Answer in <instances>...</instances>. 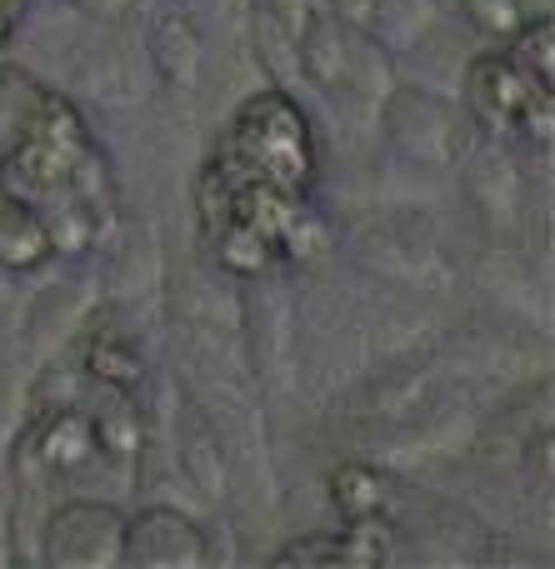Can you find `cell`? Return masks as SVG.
I'll use <instances>...</instances> for the list:
<instances>
[{
    "instance_id": "1",
    "label": "cell",
    "mask_w": 555,
    "mask_h": 569,
    "mask_svg": "<svg viewBox=\"0 0 555 569\" xmlns=\"http://www.w3.org/2000/svg\"><path fill=\"white\" fill-rule=\"evenodd\" d=\"M216 166L230 180H270L286 190L310 186V130L306 116L290 106L286 96H260L240 110V120L230 126L226 146H220Z\"/></svg>"
},
{
    "instance_id": "2",
    "label": "cell",
    "mask_w": 555,
    "mask_h": 569,
    "mask_svg": "<svg viewBox=\"0 0 555 569\" xmlns=\"http://www.w3.org/2000/svg\"><path fill=\"white\" fill-rule=\"evenodd\" d=\"M126 515L106 500H66L50 510L40 560L56 569H120Z\"/></svg>"
},
{
    "instance_id": "3",
    "label": "cell",
    "mask_w": 555,
    "mask_h": 569,
    "mask_svg": "<svg viewBox=\"0 0 555 569\" xmlns=\"http://www.w3.org/2000/svg\"><path fill=\"white\" fill-rule=\"evenodd\" d=\"M210 560V545L190 515L170 505H150L140 515H126V550L120 565L136 569H200Z\"/></svg>"
},
{
    "instance_id": "4",
    "label": "cell",
    "mask_w": 555,
    "mask_h": 569,
    "mask_svg": "<svg viewBox=\"0 0 555 569\" xmlns=\"http://www.w3.org/2000/svg\"><path fill=\"white\" fill-rule=\"evenodd\" d=\"M90 460H96V435L86 405L40 410L36 425L16 440V475H76Z\"/></svg>"
},
{
    "instance_id": "5",
    "label": "cell",
    "mask_w": 555,
    "mask_h": 569,
    "mask_svg": "<svg viewBox=\"0 0 555 569\" xmlns=\"http://www.w3.org/2000/svg\"><path fill=\"white\" fill-rule=\"evenodd\" d=\"M531 90V76L511 56H480L466 76V106L476 110L480 126L506 130L516 126V110Z\"/></svg>"
},
{
    "instance_id": "6",
    "label": "cell",
    "mask_w": 555,
    "mask_h": 569,
    "mask_svg": "<svg viewBox=\"0 0 555 569\" xmlns=\"http://www.w3.org/2000/svg\"><path fill=\"white\" fill-rule=\"evenodd\" d=\"M90 410V435H96V455H110V460H130L140 450V410L130 400V390H116V385H90L86 390Z\"/></svg>"
},
{
    "instance_id": "7",
    "label": "cell",
    "mask_w": 555,
    "mask_h": 569,
    "mask_svg": "<svg viewBox=\"0 0 555 569\" xmlns=\"http://www.w3.org/2000/svg\"><path fill=\"white\" fill-rule=\"evenodd\" d=\"M50 256H56V246H50V230H46V220H40V206L10 200V206L0 210V270L30 276V270H40Z\"/></svg>"
},
{
    "instance_id": "8",
    "label": "cell",
    "mask_w": 555,
    "mask_h": 569,
    "mask_svg": "<svg viewBox=\"0 0 555 569\" xmlns=\"http://www.w3.org/2000/svg\"><path fill=\"white\" fill-rule=\"evenodd\" d=\"M20 136H30V140H40V146H50L60 160H76L80 150L90 146L80 110L70 106L66 96H56V90H40V100H36V110H30V120H26V130H20Z\"/></svg>"
},
{
    "instance_id": "9",
    "label": "cell",
    "mask_w": 555,
    "mask_h": 569,
    "mask_svg": "<svg viewBox=\"0 0 555 569\" xmlns=\"http://www.w3.org/2000/svg\"><path fill=\"white\" fill-rule=\"evenodd\" d=\"M330 505H336L346 520H370V515H386L390 505V485L380 470H370V465H340L336 475H330Z\"/></svg>"
},
{
    "instance_id": "10",
    "label": "cell",
    "mask_w": 555,
    "mask_h": 569,
    "mask_svg": "<svg viewBox=\"0 0 555 569\" xmlns=\"http://www.w3.org/2000/svg\"><path fill=\"white\" fill-rule=\"evenodd\" d=\"M80 370L90 375V385H116V390H136L140 385V355L120 330H96L86 340V360Z\"/></svg>"
},
{
    "instance_id": "11",
    "label": "cell",
    "mask_w": 555,
    "mask_h": 569,
    "mask_svg": "<svg viewBox=\"0 0 555 569\" xmlns=\"http://www.w3.org/2000/svg\"><path fill=\"white\" fill-rule=\"evenodd\" d=\"M210 240H216V260L230 270V276H266V270L276 266V256H280L276 240L260 236V230L246 226L240 216H230Z\"/></svg>"
},
{
    "instance_id": "12",
    "label": "cell",
    "mask_w": 555,
    "mask_h": 569,
    "mask_svg": "<svg viewBox=\"0 0 555 569\" xmlns=\"http://www.w3.org/2000/svg\"><path fill=\"white\" fill-rule=\"evenodd\" d=\"M336 545H340V565L346 569H380L390 560V530L380 515H370V520H346Z\"/></svg>"
},
{
    "instance_id": "13",
    "label": "cell",
    "mask_w": 555,
    "mask_h": 569,
    "mask_svg": "<svg viewBox=\"0 0 555 569\" xmlns=\"http://www.w3.org/2000/svg\"><path fill=\"white\" fill-rule=\"evenodd\" d=\"M511 40H516V56H511V60H516L531 80L551 86V80H555V20L551 16L521 20V30Z\"/></svg>"
},
{
    "instance_id": "14",
    "label": "cell",
    "mask_w": 555,
    "mask_h": 569,
    "mask_svg": "<svg viewBox=\"0 0 555 569\" xmlns=\"http://www.w3.org/2000/svg\"><path fill=\"white\" fill-rule=\"evenodd\" d=\"M40 90H46V86H40L36 76H26L20 66H0V136L20 140V130H26V120H30V110H36Z\"/></svg>"
},
{
    "instance_id": "15",
    "label": "cell",
    "mask_w": 555,
    "mask_h": 569,
    "mask_svg": "<svg viewBox=\"0 0 555 569\" xmlns=\"http://www.w3.org/2000/svg\"><path fill=\"white\" fill-rule=\"evenodd\" d=\"M86 390H90V375L80 365H56L36 380L30 390V410H60V405H86Z\"/></svg>"
},
{
    "instance_id": "16",
    "label": "cell",
    "mask_w": 555,
    "mask_h": 569,
    "mask_svg": "<svg viewBox=\"0 0 555 569\" xmlns=\"http://www.w3.org/2000/svg\"><path fill=\"white\" fill-rule=\"evenodd\" d=\"M196 206H200V226H206V236H216V230L236 216V180H230L216 160L206 166V176H200V186H196Z\"/></svg>"
},
{
    "instance_id": "17",
    "label": "cell",
    "mask_w": 555,
    "mask_h": 569,
    "mask_svg": "<svg viewBox=\"0 0 555 569\" xmlns=\"http://www.w3.org/2000/svg\"><path fill=\"white\" fill-rule=\"evenodd\" d=\"M460 10H466L470 26L490 40H511L521 30V20H526L521 0H460Z\"/></svg>"
},
{
    "instance_id": "18",
    "label": "cell",
    "mask_w": 555,
    "mask_h": 569,
    "mask_svg": "<svg viewBox=\"0 0 555 569\" xmlns=\"http://www.w3.org/2000/svg\"><path fill=\"white\" fill-rule=\"evenodd\" d=\"M516 126L526 130L531 140H546L555 136V96H551V86H541V80H531V90H526V100H521V110H516Z\"/></svg>"
},
{
    "instance_id": "19",
    "label": "cell",
    "mask_w": 555,
    "mask_h": 569,
    "mask_svg": "<svg viewBox=\"0 0 555 569\" xmlns=\"http://www.w3.org/2000/svg\"><path fill=\"white\" fill-rule=\"evenodd\" d=\"M276 569H306V565H340V545L336 535H300V540H290L286 550H276Z\"/></svg>"
},
{
    "instance_id": "20",
    "label": "cell",
    "mask_w": 555,
    "mask_h": 569,
    "mask_svg": "<svg viewBox=\"0 0 555 569\" xmlns=\"http://www.w3.org/2000/svg\"><path fill=\"white\" fill-rule=\"evenodd\" d=\"M276 250H286V256H296V260L320 256V250H326V226H320V220L310 216L306 206H300V210H296V220H290V226L280 230Z\"/></svg>"
},
{
    "instance_id": "21",
    "label": "cell",
    "mask_w": 555,
    "mask_h": 569,
    "mask_svg": "<svg viewBox=\"0 0 555 569\" xmlns=\"http://www.w3.org/2000/svg\"><path fill=\"white\" fill-rule=\"evenodd\" d=\"M336 16L346 20V26L366 30L370 20H376V0H336Z\"/></svg>"
},
{
    "instance_id": "22",
    "label": "cell",
    "mask_w": 555,
    "mask_h": 569,
    "mask_svg": "<svg viewBox=\"0 0 555 569\" xmlns=\"http://www.w3.org/2000/svg\"><path fill=\"white\" fill-rule=\"evenodd\" d=\"M10 36H16V6H6V0H0V50L10 46Z\"/></svg>"
},
{
    "instance_id": "23",
    "label": "cell",
    "mask_w": 555,
    "mask_h": 569,
    "mask_svg": "<svg viewBox=\"0 0 555 569\" xmlns=\"http://www.w3.org/2000/svg\"><path fill=\"white\" fill-rule=\"evenodd\" d=\"M10 200H16V196H10V190H6V180H0V210H6Z\"/></svg>"
},
{
    "instance_id": "24",
    "label": "cell",
    "mask_w": 555,
    "mask_h": 569,
    "mask_svg": "<svg viewBox=\"0 0 555 569\" xmlns=\"http://www.w3.org/2000/svg\"><path fill=\"white\" fill-rule=\"evenodd\" d=\"M6 6H16V0H6Z\"/></svg>"
}]
</instances>
